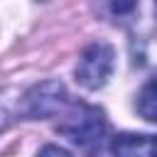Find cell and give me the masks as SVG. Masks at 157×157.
Segmentation results:
<instances>
[{
  "mask_svg": "<svg viewBox=\"0 0 157 157\" xmlns=\"http://www.w3.org/2000/svg\"><path fill=\"white\" fill-rule=\"evenodd\" d=\"M113 157H157V135L120 132L110 140Z\"/></svg>",
  "mask_w": 157,
  "mask_h": 157,
  "instance_id": "4",
  "label": "cell"
},
{
  "mask_svg": "<svg viewBox=\"0 0 157 157\" xmlns=\"http://www.w3.org/2000/svg\"><path fill=\"white\" fill-rule=\"evenodd\" d=\"M37 157H71L64 147H59V145H44L39 152H37Z\"/></svg>",
  "mask_w": 157,
  "mask_h": 157,
  "instance_id": "7",
  "label": "cell"
},
{
  "mask_svg": "<svg viewBox=\"0 0 157 157\" xmlns=\"http://www.w3.org/2000/svg\"><path fill=\"white\" fill-rule=\"evenodd\" d=\"M135 110L147 120V123H157V78L147 81L135 101Z\"/></svg>",
  "mask_w": 157,
  "mask_h": 157,
  "instance_id": "5",
  "label": "cell"
},
{
  "mask_svg": "<svg viewBox=\"0 0 157 157\" xmlns=\"http://www.w3.org/2000/svg\"><path fill=\"white\" fill-rule=\"evenodd\" d=\"M113 71H115V49L108 42L98 39L81 52L76 69H74V76H76V83L81 88L98 91L108 83Z\"/></svg>",
  "mask_w": 157,
  "mask_h": 157,
  "instance_id": "2",
  "label": "cell"
},
{
  "mask_svg": "<svg viewBox=\"0 0 157 157\" xmlns=\"http://www.w3.org/2000/svg\"><path fill=\"white\" fill-rule=\"evenodd\" d=\"M155 15H157V0H155Z\"/></svg>",
  "mask_w": 157,
  "mask_h": 157,
  "instance_id": "8",
  "label": "cell"
},
{
  "mask_svg": "<svg viewBox=\"0 0 157 157\" xmlns=\"http://www.w3.org/2000/svg\"><path fill=\"white\" fill-rule=\"evenodd\" d=\"M137 7V0H110V10L115 15H128Z\"/></svg>",
  "mask_w": 157,
  "mask_h": 157,
  "instance_id": "6",
  "label": "cell"
},
{
  "mask_svg": "<svg viewBox=\"0 0 157 157\" xmlns=\"http://www.w3.org/2000/svg\"><path fill=\"white\" fill-rule=\"evenodd\" d=\"M69 108V93L61 81H42L32 86L22 98V115L29 120L54 118Z\"/></svg>",
  "mask_w": 157,
  "mask_h": 157,
  "instance_id": "3",
  "label": "cell"
},
{
  "mask_svg": "<svg viewBox=\"0 0 157 157\" xmlns=\"http://www.w3.org/2000/svg\"><path fill=\"white\" fill-rule=\"evenodd\" d=\"M56 130L64 137H69L76 147L96 150V147H101V142L108 132V120L101 108L86 105V103H74L59 120Z\"/></svg>",
  "mask_w": 157,
  "mask_h": 157,
  "instance_id": "1",
  "label": "cell"
}]
</instances>
